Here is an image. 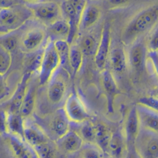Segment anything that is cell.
<instances>
[{
    "instance_id": "6da1fadb",
    "label": "cell",
    "mask_w": 158,
    "mask_h": 158,
    "mask_svg": "<svg viewBox=\"0 0 158 158\" xmlns=\"http://www.w3.org/2000/svg\"><path fill=\"white\" fill-rule=\"evenodd\" d=\"M158 7L157 5L150 6L136 15L127 25L122 35L123 43H132L138 35L149 32L157 26Z\"/></svg>"
},
{
    "instance_id": "7a4b0ae2",
    "label": "cell",
    "mask_w": 158,
    "mask_h": 158,
    "mask_svg": "<svg viewBox=\"0 0 158 158\" xmlns=\"http://www.w3.org/2000/svg\"><path fill=\"white\" fill-rule=\"evenodd\" d=\"M60 66V59L56 50L54 42L50 40L44 46L42 61L38 73L39 84H48Z\"/></svg>"
},
{
    "instance_id": "3957f363",
    "label": "cell",
    "mask_w": 158,
    "mask_h": 158,
    "mask_svg": "<svg viewBox=\"0 0 158 158\" xmlns=\"http://www.w3.org/2000/svg\"><path fill=\"white\" fill-rule=\"evenodd\" d=\"M27 7L36 19L48 25L62 18L61 6L54 1H40L27 4Z\"/></svg>"
},
{
    "instance_id": "277c9868",
    "label": "cell",
    "mask_w": 158,
    "mask_h": 158,
    "mask_svg": "<svg viewBox=\"0 0 158 158\" xmlns=\"http://www.w3.org/2000/svg\"><path fill=\"white\" fill-rule=\"evenodd\" d=\"M63 110L71 124L78 125L91 118L85 103L75 93H72L67 97Z\"/></svg>"
},
{
    "instance_id": "5b68a950",
    "label": "cell",
    "mask_w": 158,
    "mask_h": 158,
    "mask_svg": "<svg viewBox=\"0 0 158 158\" xmlns=\"http://www.w3.org/2000/svg\"><path fill=\"white\" fill-rule=\"evenodd\" d=\"M68 72L60 66L48 82L47 96L51 103H60L64 99L67 89V77Z\"/></svg>"
},
{
    "instance_id": "8992f818",
    "label": "cell",
    "mask_w": 158,
    "mask_h": 158,
    "mask_svg": "<svg viewBox=\"0 0 158 158\" xmlns=\"http://www.w3.org/2000/svg\"><path fill=\"white\" fill-rule=\"evenodd\" d=\"M134 145L141 158H158V133L141 129Z\"/></svg>"
},
{
    "instance_id": "52a82bcc",
    "label": "cell",
    "mask_w": 158,
    "mask_h": 158,
    "mask_svg": "<svg viewBox=\"0 0 158 158\" xmlns=\"http://www.w3.org/2000/svg\"><path fill=\"white\" fill-rule=\"evenodd\" d=\"M111 47V32L109 24L104 25L98 46L94 55V60L97 68L102 71L107 64Z\"/></svg>"
},
{
    "instance_id": "ba28073f",
    "label": "cell",
    "mask_w": 158,
    "mask_h": 158,
    "mask_svg": "<svg viewBox=\"0 0 158 158\" xmlns=\"http://www.w3.org/2000/svg\"><path fill=\"white\" fill-rule=\"evenodd\" d=\"M46 37V30L40 27H34L27 30L19 42L21 50L30 53L41 48Z\"/></svg>"
},
{
    "instance_id": "9c48e42d",
    "label": "cell",
    "mask_w": 158,
    "mask_h": 158,
    "mask_svg": "<svg viewBox=\"0 0 158 158\" xmlns=\"http://www.w3.org/2000/svg\"><path fill=\"white\" fill-rule=\"evenodd\" d=\"M101 82L107 99V111L114 112V102L115 97L120 94L114 74L108 69L104 68L101 71Z\"/></svg>"
},
{
    "instance_id": "30bf717a",
    "label": "cell",
    "mask_w": 158,
    "mask_h": 158,
    "mask_svg": "<svg viewBox=\"0 0 158 158\" xmlns=\"http://www.w3.org/2000/svg\"><path fill=\"white\" fill-rule=\"evenodd\" d=\"M4 136L14 158H38L33 148L22 138L10 134Z\"/></svg>"
},
{
    "instance_id": "8fae6325",
    "label": "cell",
    "mask_w": 158,
    "mask_h": 158,
    "mask_svg": "<svg viewBox=\"0 0 158 158\" xmlns=\"http://www.w3.org/2000/svg\"><path fill=\"white\" fill-rule=\"evenodd\" d=\"M71 123L65 115L63 108L56 110L48 119V129L56 141L71 129Z\"/></svg>"
},
{
    "instance_id": "7c38bea8",
    "label": "cell",
    "mask_w": 158,
    "mask_h": 158,
    "mask_svg": "<svg viewBox=\"0 0 158 158\" xmlns=\"http://www.w3.org/2000/svg\"><path fill=\"white\" fill-rule=\"evenodd\" d=\"M147 51L146 44L143 42H133L127 52L128 67L135 71H142L145 66Z\"/></svg>"
},
{
    "instance_id": "4fadbf2b",
    "label": "cell",
    "mask_w": 158,
    "mask_h": 158,
    "mask_svg": "<svg viewBox=\"0 0 158 158\" xmlns=\"http://www.w3.org/2000/svg\"><path fill=\"white\" fill-rule=\"evenodd\" d=\"M84 143V141L78 132L71 129L56 141L57 148L68 155H74L76 154Z\"/></svg>"
},
{
    "instance_id": "5bb4252c",
    "label": "cell",
    "mask_w": 158,
    "mask_h": 158,
    "mask_svg": "<svg viewBox=\"0 0 158 158\" xmlns=\"http://www.w3.org/2000/svg\"><path fill=\"white\" fill-rule=\"evenodd\" d=\"M25 12L11 7L0 9V25L14 31L20 27L28 18Z\"/></svg>"
},
{
    "instance_id": "9a60e30c",
    "label": "cell",
    "mask_w": 158,
    "mask_h": 158,
    "mask_svg": "<svg viewBox=\"0 0 158 158\" xmlns=\"http://www.w3.org/2000/svg\"><path fill=\"white\" fill-rule=\"evenodd\" d=\"M113 74H122L128 68L127 51L121 45L110 47L107 62Z\"/></svg>"
},
{
    "instance_id": "2e32d148",
    "label": "cell",
    "mask_w": 158,
    "mask_h": 158,
    "mask_svg": "<svg viewBox=\"0 0 158 158\" xmlns=\"http://www.w3.org/2000/svg\"><path fill=\"white\" fill-rule=\"evenodd\" d=\"M135 107L141 129L158 133V112L139 103Z\"/></svg>"
},
{
    "instance_id": "e0dca14e",
    "label": "cell",
    "mask_w": 158,
    "mask_h": 158,
    "mask_svg": "<svg viewBox=\"0 0 158 158\" xmlns=\"http://www.w3.org/2000/svg\"><path fill=\"white\" fill-rule=\"evenodd\" d=\"M102 10L94 3L86 2L78 22V29L86 30L93 27L101 19Z\"/></svg>"
},
{
    "instance_id": "ac0fdd59",
    "label": "cell",
    "mask_w": 158,
    "mask_h": 158,
    "mask_svg": "<svg viewBox=\"0 0 158 158\" xmlns=\"http://www.w3.org/2000/svg\"><path fill=\"white\" fill-rule=\"evenodd\" d=\"M31 76L32 74L28 72H25L22 76L11 97L10 106L9 110H7L8 112L19 113L20 106L25 95L27 89Z\"/></svg>"
},
{
    "instance_id": "d6986e66",
    "label": "cell",
    "mask_w": 158,
    "mask_h": 158,
    "mask_svg": "<svg viewBox=\"0 0 158 158\" xmlns=\"http://www.w3.org/2000/svg\"><path fill=\"white\" fill-rule=\"evenodd\" d=\"M23 139L32 147L51 140L43 128L35 124L28 123L26 121L23 130Z\"/></svg>"
},
{
    "instance_id": "ffe728a7",
    "label": "cell",
    "mask_w": 158,
    "mask_h": 158,
    "mask_svg": "<svg viewBox=\"0 0 158 158\" xmlns=\"http://www.w3.org/2000/svg\"><path fill=\"white\" fill-rule=\"evenodd\" d=\"M127 149L126 139L120 131L112 132L106 154L112 158H124Z\"/></svg>"
},
{
    "instance_id": "44dd1931",
    "label": "cell",
    "mask_w": 158,
    "mask_h": 158,
    "mask_svg": "<svg viewBox=\"0 0 158 158\" xmlns=\"http://www.w3.org/2000/svg\"><path fill=\"white\" fill-rule=\"evenodd\" d=\"M140 129L139 121L135 105L129 111L125 123L123 134L126 139L127 145L134 144Z\"/></svg>"
},
{
    "instance_id": "7402d4cb",
    "label": "cell",
    "mask_w": 158,
    "mask_h": 158,
    "mask_svg": "<svg viewBox=\"0 0 158 158\" xmlns=\"http://www.w3.org/2000/svg\"><path fill=\"white\" fill-rule=\"evenodd\" d=\"M37 94V84L34 81H29L27 91L23 99L20 114L26 120L30 117L34 112Z\"/></svg>"
},
{
    "instance_id": "603a6c76",
    "label": "cell",
    "mask_w": 158,
    "mask_h": 158,
    "mask_svg": "<svg viewBox=\"0 0 158 158\" xmlns=\"http://www.w3.org/2000/svg\"><path fill=\"white\" fill-rule=\"evenodd\" d=\"M94 143L106 154L112 132L102 122L94 123Z\"/></svg>"
},
{
    "instance_id": "cb8c5ba5",
    "label": "cell",
    "mask_w": 158,
    "mask_h": 158,
    "mask_svg": "<svg viewBox=\"0 0 158 158\" xmlns=\"http://www.w3.org/2000/svg\"><path fill=\"white\" fill-rule=\"evenodd\" d=\"M25 124V119L20 114V113L8 112V134H13L23 139Z\"/></svg>"
},
{
    "instance_id": "d4e9b609",
    "label": "cell",
    "mask_w": 158,
    "mask_h": 158,
    "mask_svg": "<svg viewBox=\"0 0 158 158\" xmlns=\"http://www.w3.org/2000/svg\"><path fill=\"white\" fill-rule=\"evenodd\" d=\"M83 57L84 55L78 44H70L69 63L71 74L73 76H75L80 70L83 62Z\"/></svg>"
},
{
    "instance_id": "484cf974",
    "label": "cell",
    "mask_w": 158,
    "mask_h": 158,
    "mask_svg": "<svg viewBox=\"0 0 158 158\" xmlns=\"http://www.w3.org/2000/svg\"><path fill=\"white\" fill-rule=\"evenodd\" d=\"M54 45L60 59V67L68 72H70L69 58L70 51V44L65 39H57L53 41Z\"/></svg>"
},
{
    "instance_id": "4316f807",
    "label": "cell",
    "mask_w": 158,
    "mask_h": 158,
    "mask_svg": "<svg viewBox=\"0 0 158 158\" xmlns=\"http://www.w3.org/2000/svg\"><path fill=\"white\" fill-rule=\"evenodd\" d=\"M48 30L57 39H65L67 41L70 33V26L67 20L62 18L49 25Z\"/></svg>"
},
{
    "instance_id": "83f0119b",
    "label": "cell",
    "mask_w": 158,
    "mask_h": 158,
    "mask_svg": "<svg viewBox=\"0 0 158 158\" xmlns=\"http://www.w3.org/2000/svg\"><path fill=\"white\" fill-rule=\"evenodd\" d=\"M75 155L76 158H104L106 154L96 144L85 143Z\"/></svg>"
},
{
    "instance_id": "f1b7e54d",
    "label": "cell",
    "mask_w": 158,
    "mask_h": 158,
    "mask_svg": "<svg viewBox=\"0 0 158 158\" xmlns=\"http://www.w3.org/2000/svg\"><path fill=\"white\" fill-rule=\"evenodd\" d=\"M98 42L94 35L86 34L82 36L78 44L84 55L94 56Z\"/></svg>"
},
{
    "instance_id": "f546056e",
    "label": "cell",
    "mask_w": 158,
    "mask_h": 158,
    "mask_svg": "<svg viewBox=\"0 0 158 158\" xmlns=\"http://www.w3.org/2000/svg\"><path fill=\"white\" fill-rule=\"evenodd\" d=\"M78 133L86 143H94V123L91 120L86 121L80 125Z\"/></svg>"
},
{
    "instance_id": "4dcf8cb0",
    "label": "cell",
    "mask_w": 158,
    "mask_h": 158,
    "mask_svg": "<svg viewBox=\"0 0 158 158\" xmlns=\"http://www.w3.org/2000/svg\"><path fill=\"white\" fill-rule=\"evenodd\" d=\"M43 52L44 47H41L39 50L29 53L30 56L28 58L26 72H28L32 74L35 72L38 73L42 61Z\"/></svg>"
},
{
    "instance_id": "1f68e13d",
    "label": "cell",
    "mask_w": 158,
    "mask_h": 158,
    "mask_svg": "<svg viewBox=\"0 0 158 158\" xmlns=\"http://www.w3.org/2000/svg\"><path fill=\"white\" fill-rule=\"evenodd\" d=\"M33 148L38 158H56L57 147L51 140Z\"/></svg>"
},
{
    "instance_id": "d6a6232c",
    "label": "cell",
    "mask_w": 158,
    "mask_h": 158,
    "mask_svg": "<svg viewBox=\"0 0 158 158\" xmlns=\"http://www.w3.org/2000/svg\"><path fill=\"white\" fill-rule=\"evenodd\" d=\"M12 64L11 52L0 43V74L4 76Z\"/></svg>"
},
{
    "instance_id": "836d02e7",
    "label": "cell",
    "mask_w": 158,
    "mask_h": 158,
    "mask_svg": "<svg viewBox=\"0 0 158 158\" xmlns=\"http://www.w3.org/2000/svg\"><path fill=\"white\" fill-rule=\"evenodd\" d=\"M149 37L146 44L148 51H158V32L157 27L156 26L149 32Z\"/></svg>"
},
{
    "instance_id": "e575fe53",
    "label": "cell",
    "mask_w": 158,
    "mask_h": 158,
    "mask_svg": "<svg viewBox=\"0 0 158 158\" xmlns=\"http://www.w3.org/2000/svg\"><path fill=\"white\" fill-rule=\"evenodd\" d=\"M157 64H158V51H148L146 54L145 66L148 64L152 71L157 75Z\"/></svg>"
},
{
    "instance_id": "d590c367",
    "label": "cell",
    "mask_w": 158,
    "mask_h": 158,
    "mask_svg": "<svg viewBox=\"0 0 158 158\" xmlns=\"http://www.w3.org/2000/svg\"><path fill=\"white\" fill-rule=\"evenodd\" d=\"M139 104L143 105L147 108L157 111L158 108V100L157 97H143L139 99Z\"/></svg>"
},
{
    "instance_id": "8d00e7d4",
    "label": "cell",
    "mask_w": 158,
    "mask_h": 158,
    "mask_svg": "<svg viewBox=\"0 0 158 158\" xmlns=\"http://www.w3.org/2000/svg\"><path fill=\"white\" fill-rule=\"evenodd\" d=\"M7 116V110L0 109V135L3 136L8 134Z\"/></svg>"
},
{
    "instance_id": "74e56055",
    "label": "cell",
    "mask_w": 158,
    "mask_h": 158,
    "mask_svg": "<svg viewBox=\"0 0 158 158\" xmlns=\"http://www.w3.org/2000/svg\"><path fill=\"white\" fill-rule=\"evenodd\" d=\"M18 43L17 38L14 36H7L0 41V43L10 52L16 48Z\"/></svg>"
},
{
    "instance_id": "f35d334b",
    "label": "cell",
    "mask_w": 158,
    "mask_h": 158,
    "mask_svg": "<svg viewBox=\"0 0 158 158\" xmlns=\"http://www.w3.org/2000/svg\"><path fill=\"white\" fill-rule=\"evenodd\" d=\"M69 1L70 2V3L72 4V5L73 6V7H74L76 11L78 22H79L80 15L81 14V12L84 8V6L86 1L85 0H69Z\"/></svg>"
},
{
    "instance_id": "ab89813d",
    "label": "cell",
    "mask_w": 158,
    "mask_h": 158,
    "mask_svg": "<svg viewBox=\"0 0 158 158\" xmlns=\"http://www.w3.org/2000/svg\"><path fill=\"white\" fill-rule=\"evenodd\" d=\"M124 158H141L134 144L127 145V152Z\"/></svg>"
},
{
    "instance_id": "60d3db41",
    "label": "cell",
    "mask_w": 158,
    "mask_h": 158,
    "mask_svg": "<svg viewBox=\"0 0 158 158\" xmlns=\"http://www.w3.org/2000/svg\"><path fill=\"white\" fill-rule=\"evenodd\" d=\"M8 91V87L4 76L0 74V100L6 95Z\"/></svg>"
},
{
    "instance_id": "b9f144b4",
    "label": "cell",
    "mask_w": 158,
    "mask_h": 158,
    "mask_svg": "<svg viewBox=\"0 0 158 158\" xmlns=\"http://www.w3.org/2000/svg\"><path fill=\"white\" fill-rule=\"evenodd\" d=\"M108 2L113 6H122L127 4L130 0H107Z\"/></svg>"
},
{
    "instance_id": "7bdbcfd3",
    "label": "cell",
    "mask_w": 158,
    "mask_h": 158,
    "mask_svg": "<svg viewBox=\"0 0 158 158\" xmlns=\"http://www.w3.org/2000/svg\"><path fill=\"white\" fill-rule=\"evenodd\" d=\"M12 5V0H0V9L9 7Z\"/></svg>"
},
{
    "instance_id": "ee69618b",
    "label": "cell",
    "mask_w": 158,
    "mask_h": 158,
    "mask_svg": "<svg viewBox=\"0 0 158 158\" xmlns=\"http://www.w3.org/2000/svg\"><path fill=\"white\" fill-rule=\"evenodd\" d=\"M12 32V31L6 29V27H4L0 25V35H7V34H9L10 33H11Z\"/></svg>"
},
{
    "instance_id": "f6af8a7d",
    "label": "cell",
    "mask_w": 158,
    "mask_h": 158,
    "mask_svg": "<svg viewBox=\"0 0 158 158\" xmlns=\"http://www.w3.org/2000/svg\"><path fill=\"white\" fill-rule=\"evenodd\" d=\"M25 2L27 3V4H35L36 2H38L40 1V0H23Z\"/></svg>"
},
{
    "instance_id": "bcb514c9",
    "label": "cell",
    "mask_w": 158,
    "mask_h": 158,
    "mask_svg": "<svg viewBox=\"0 0 158 158\" xmlns=\"http://www.w3.org/2000/svg\"><path fill=\"white\" fill-rule=\"evenodd\" d=\"M104 158H112V157H110V156H107V155H106Z\"/></svg>"
}]
</instances>
